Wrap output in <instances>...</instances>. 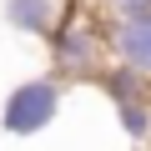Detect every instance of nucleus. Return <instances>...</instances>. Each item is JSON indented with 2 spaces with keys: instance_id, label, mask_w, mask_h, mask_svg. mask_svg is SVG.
<instances>
[{
  "instance_id": "obj_1",
  "label": "nucleus",
  "mask_w": 151,
  "mask_h": 151,
  "mask_svg": "<svg viewBox=\"0 0 151 151\" xmlns=\"http://www.w3.org/2000/svg\"><path fill=\"white\" fill-rule=\"evenodd\" d=\"M50 65H55L60 81H76V76L96 81V70L106 65V25L91 10H81L76 0L50 25Z\"/></svg>"
},
{
  "instance_id": "obj_2",
  "label": "nucleus",
  "mask_w": 151,
  "mask_h": 151,
  "mask_svg": "<svg viewBox=\"0 0 151 151\" xmlns=\"http://www.w3.org/2000/svg\"><path fill=\"white\" fill-rule=\"evenodd\" d=\"M60 76H35V81H20L5 106H0V126H5L10 136H40L55 116H60Z\"/></svg>"
},
{
  "instance_id": "obj_3",
  "label": "nucleus",
  "mask_w": 151,
  "mask_h": 151,
  "mask_svg": "<svg viewBox=\"0 0 151 151\" xmlns=\"http://www.w3.org/2000/svg\"><path fill=\"white\" fill-rule=\"evenodd\" d=\"M106 60H116V65H126L131 76L151 81V15L111 20V25H106Z\"/></svg>"
},
{
  "instance_id": "obj_4",
  "label": "nucleus",
  "mask_w": 151,
  "mask_h": 151,
  "mask_svg": "<svg viewBox=\"0 0 151 151\" xmlns=\"http://www.w3.org/2000/svg\"><path fill=\"white\" fill-rule=\"evenodd\" d=\"M70 5L60 0H5V20L20 30V35H50V25L65 15Z\"/></svg>"
},
{
  "instance_id": "obj_5",
  "label": "nucleus",
  "mask_w": 151,
  "mask_h": 151,
  "mask_svg": "<svg viewBox=\"0 0 151 151\" xmlns=\"http://www.w3.org/2000/svg\"><path fill=\"white\" fill-rule=\"evenodd\" d=\"M116 116H121V131L131 141H151V91L116 101Z\"/></svg>"
},
{
  "instance_id": "obj_6",
  "label": "nucleus",
  "mask_w": 151,
  "mask_h": 151,
  "mask_svg": "<svg viewBox=\"0 0 151 151\" xmlns=\"http://www.w3.org/2000/svg\"><path fill=\"white\" fill-rule=\"evenodd\" d=\"M81 10H91L101 25L111 20H131V15H151V0H76Z\"/></svg>"
}]
</instances>
